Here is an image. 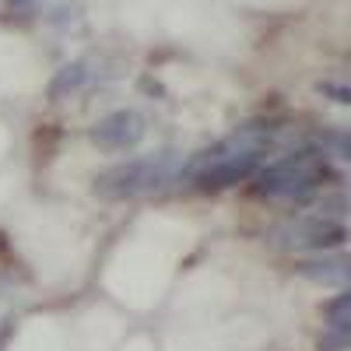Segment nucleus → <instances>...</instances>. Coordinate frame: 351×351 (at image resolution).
Wrapping results in <instances>:
<instances>
[{
    "label": "nucleus",
    "mask_w": 351,
    "mask_h": 351,
    "mask_svg": "<svg viewBox=\"0 0 351 351\" xmlns=\"http://www.w3.org/2000/svg\"><path fill=\"white\" fill-rule=\"evenodd\" d=\"M172 176H180V155L176 152H155L144 158H130L106 169L95 180V193L106 200H130V197H148L172 183Z\"/></svg>",
    "instance_id": "f257e3e1"
},
{
    "label": "nucleus",
    "mask_w": 351,
    "mask_h": 351,
    "mask_svg": "<svg viewBox=\"0 0 351 351\" xmlns=\"http://www.w3.org/2000/svg\"><path fill=\"white\" fill-rule=\"evenodd\" d=\"M324 176H327V169L319 165V155L313 148H306V152L281 158L271 169H256L253 190L263 193V197H302L324 180Z\"/></svg>",
    "instance_id": "f03ea898"
},
{
    "label": "nucleus",
    "mask_w": 351,
    "mask_h": 351,
    "mask_svg": "<svg viewBox=\"0 0 351 351\" xmlns=\"http://www.w3.org/2000/svg\"><path fill=\"white\" fill-rule=\"evenodd\" d=\"M148 134V120L134 109H120V112H109L92 127V144L99 152H127L134 144H141V137Z\"/></svg>",
    "instance_id": "7ed1b4c3"
},
{
    "label": "nucleus",
    "mask_w": 351,
    "mask_h": 351,
    "mask_svg": "<svg viewBox=\"0 0 351 351\" xmlns=\"http://www.w3.org/2000/svg\"><path fill=\"white\" fill-rule=\"evenodd\" d=\"M344 239H348L344 225L327 221V218H309L302 225H291V228H285V236H281V243L291 246V250H319V253L337 250Z\"/></svg>",
    "instance_id": "20e7f679"
},
{
    "label": "nucleus",
    "mask_w": 351,
    "mask_h": 351,
    "mask_svg": "<svg viewBox=\"0 0 351 351\" xmlns=\"http://www.w3.org/2000/svg\"><path fill=\"white\" fill-rule=\"evenodd\" d=\"M260 158H263L260 152L236 155V158H225V162H215V165H204V169H197L190 176H193V183L200 190H225V186H236L239 180H246V176H256Z\"/></svg>",
    "instance_id": "39448f33"
},
{
    "label": "nucleus",
    "mask_w": 351,
    "mask_h": 351,
    "mask_svg": "<svg viewBox=\"0 0 351 351\" xmlns=\"http://www.w3.org/2000/svg\"><path fill=\"white\" fill-rule=\"evenodd\" d=\"M299 274L306 281L327 285V288H351V253L324 250L309 260H299Z\"/></svg>",
    "instance_id": "423d86ee"
},
{
    "label": "nucleus",
    "mask_w": 351,
    "mask_h": 351,
    "mask_svg": "<svg viewBox=\"0 0 351 351\" xmlns=\"http://www.w3.org/2000/svg\"><path fill=\"white\" fill-rule=\"evenodd\" d=\"M84 84H88V64L74 60V64L56 71V77L49 81V95L53 99H67L71 92H77V88H84Z\"/></svg>",
    "instance_id": "0eeeda50"
},
{
    "label": "nucleus",
    "mask_w": 351,
    "mask_h": 351,
    "mask_svg": "<svg viewBox=\"0 0 351 351\" xmlns=\"http://www.w3.org/2000/svg\"><path fill=\"white\" fill-rule=\"evenodd\" d=\"M324 319L327 327H351V288H344L341 295H334L324 306Z\"/></svg>",
    "instance_id": "6e6552de"
},
{
    "label": "nucleus",
    "mask_w": 351,
    "mask_h": 351,
    "mask_svg": "<svg viewBox=\"0 0 351 351\" xmlns=\"http://www.w3.org/2000/svg\"><path fill=\"white\" fill-rule=\"evenodd\" d=\"M351 348V327H327L319 334V351H344Z\"/></svg>",
    "instance_id": "1a4fd4ad"
},
{
    "label": "nucleus",
    "mask_w": 351,
    "mask_h": 351,
    "mask_svg": "<svg viewBox=\"0 0 351 351\" xmlns=\"http://www.w3.org/2000/svg\"><path fill=\"white\" fill-rule=\"evenodd\" d=\"M327 144L344 158V162H351V130H334V134H327Z\"/></svg>",
    "instance_id": "9d476101"
},
{
    "label": "nucleus",
    "mask_w": 351,
    "mask_h": 351,
    "mask_svg": "<svg viewBox=\"0 0 351 351\" xmlns=\"http://www.w3.org/2000/svg\"><path fill=\"white\" fill-rule=\"evenodd\" d=\"M319 95H327V99H334V102H344V106H351V88H348V84L324 81V84H319Z\"/></svg>",
    "instance_id": "9b49d317"
},
{
    "label": "nucleus",
    "mask_w": 351,
    "mask_h": 351,
    "mask_svg": "<svg viewBox=\"0 0 351 351\" xmlns=\"http://www.w3.org/2000/svg\"><path fill=\"white\" fill-rule=\"evenodd\" d=\"M36 4H39V0H11V8H14V11H21V14H32V11H36Z\"/></svg>",
    "instance_id": "f8f14e48"
}]
</instances>
